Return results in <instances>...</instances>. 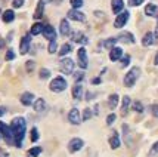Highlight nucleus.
<instances>
[{
    "label": "nucleus",
    "instance_id": "nucleus-8",
    "mask_svg": "<svg viewBox=\"0 0 158 157\" xmlns=\"http://www.w3.org/2000/svg\"><path fill=\"white\" fill-rule=\"evenodd\" d=\"M130 18V14L127 12V11H123L121 14H118V16L115 18V22H114V27L115 28H123L126 24H127V21Z\"/></svg>",
    "mask_w": 158,
    "mask_h": 157
},
{
    "label": "nucleus",
    "instance_id": "nucleus-52",
    "mask_svg": "<svg viewBox=\"0 0 158 157\" xmlns=\"http://www.w3.org/2000/svg\"><path fill=\"white\" fill-rule=\"evenodd\" d=\"M154 64H155V65H158V52L155 54V58H154Z\"/></svg>",
    "mask_w": 158,
    "mask_h": 157
},
{
    "label": "nucleus",
    "instance_id": "nucleus-12",
    "mask_svg": "<svg viewBox=\"0 0 158 157\" xmlns=\"http://www.w3.org/2000/svg\"><path fill=\"white\" fill-rule=\"evenodd\" d=\"M50 0H39V3H37V7H35V12L33 15V18L34 20H40L43 14H44V6H46V3H49Z\"/></svg>",
    "mask_w": 158,
    "mask_h": 157
},
{
    "label": "nucleus",
    "instance_id": "nucleus-53",
    "mask_svg": "<svg viewBox=\"0 0 158 157\" xmlns=\"http://www.w3.org/2000/svg\"><path fill=\"white\" fill-rule=\"evenodd\" d=\"M0 138H2V135H0Z\"/></svg>",
    "mask_w": 158,
    "mask_h": 157
},
{
    "label": "nucleus",
    "instance_id": "nucleus-42",
    "mask_svg": "<svg viewBox=\"0 0 158 157\" xmlns=\"http://www.w3.org/2000/svg\"><path fill=\"white\" fill-rule=\"evenodd\" d=\"M12 59H15V52L12 50V49H7V52H6V61H12Z\"/></svg>",
    "mask_w": 158,
    "mask_h": 157
},
{
    "label": "nucleus",
    "instance_id": "nucleus-28",
    "mask_svg": "<svg viewBox=\"0 0 158 157\" xmlns=\"http://www.w3.org/2000/svg\"><path fill=\"white\" fill-rule=\"evenodd\" d=\"M154 41H155L154 33H145L143 37H142V46H151Z\"/></svg>",
    "mask_w": 158,
    "mask_h": 157
},
{
    "label": "nucleus",
    "instance_id": "nucleus-1",
    "mask_svg": "<svg viewBox=\"0 0 158 157\" xmlns=\"http://www.w3.org/2000/svg\"><path fill=\"white\" fill-rule=\"evenodd\" d=\"M10 129L14 133V145L21 148L22 147V141L25 137V130H27V122L24 117H14L12 122H10Z\"/></svg>",
    "mask_w": 158,
    "mask_h": 157
},
{
    "label": "nucleus",
    "instance_id": "nucleus-41",
    "mask_svg": "<svg viewBox=\"0 0 158 157\" xmlns=\"http://www.w3.org/2000/svg\"><path fill=\"white\" fill-rule=\"evenodd\" d=\"M34 67H35L34 61H27V64H25V68H27L28 73H33V70H34Z\"/></svg>",
    "mask_w": 158,
    "mask_h": 157
},
{
    "label": "nucleus",
    "instance_id": "nucleus-40",
    "mask_svg": "<svg viewBox=\"0 0 158 157\" xmlns=\"http://www.w3.org/2000/svg\"><path fill=\"white\" fill-rule=\"evenodd\" d=\"M149 156H158V141L151 147V150H149Z\"/></svg>",
    "mask_w": 158,
    "mask_h": 157
},
{
    "label": "nucleus",
    "instance_id": "nucleus-9",
    "mask_svg": "<svg viewBox=\"0 0 158 157\" xmlns=\"http://www.w3.org/2000/svg\"><path fill=\"white\" fill-rule=\"evenodd\" d=\"M81 116H80V111L77 108H71L68 111V122L71 124H74V126H78L80 123H81Z\"/></svg>",
    "mask_w": 158,
    "mask_h": 157
},
{
    "label": "nucleus",
    "instance_id": "nucleus-37",
    "mask_svg": "<svg viewBox=\"0 0 158 157\" xmlns=\"http://www.w3.org/2000/svg\"><path fill=\"white\" fill-rule=\"evenodd\" d=\"M56 49H58V43H56V40L49 41V46H48L49 54H55V52H56Z\"/></svg>",
    "mask_w": 158,
    "mask_h": 157
},
{
    "label": "nucleus",
    "instance_id": "nucleus-10",
    "mask_svg": "<svg viewBox=\"0 0 158 157\" xmlns=\"http://www.w3.org/2000/svg\"><path fill=\"white\" fill-rule=\"evenodd\" d=\"M30 45H31V34L28 33V34H25L24 37H22V39H21L19 54H21V55L28 54V50H30Z\"/></svg>",
    "mask_w": 158,
    "mask_h": 157
},
{
    "label": "nucleus",
    "instance_id": "nucleus-13",
    "mask_svg": "<svg viewBox=\"0 0 158 157\" xmlns=\"http://www.w3.org/2000/svg\"><path fill=\"white\" fill-rule=\"evenodd\" d=\"M67 16H68L69 20L77 21V22H81V21L86 20V15L83 14V12H80V11H77V9H71V11H68Z\"/></svg>",
    "mask_w": 158,
    "mask_h": 157
},
{
    "label": "nucleus",
    "instance_id": "nucleus-20",
    "mask_svg": "<svg viewBox=\"0 0 158 157\" xmlns=\"http://www.w3.org/2000/svg\"><path fill=\"white\" fill-rule=\"evenodd\" d=\"M145 15L146 16H158V6L154 3H148L145 6Z\"/></svg>",
    "mask_w": 158,
    "mask_h": 157
},
{
    "label": "nucleus",
    "instance_id": "nucleus-27",
    "mask_svg": "<svg viewBox=\"0 0 158 157\" xmlns=\"http://www.w3.org/2000/svg\"><path fill=\"white\" fill-rule=\"evenodd\" d=\"M43 30H44V25L41 22H35L34 25L30 30V34L31 36H37V34H43Z\"/></svg>",
    "mask_w": 158,
    "mask_h": 157
},
{
    "label": "nucleus",
    "instance_id": "nucleus-51",
    "mask_svg": "<svg viewBox=\"0 0 158 157\" xmlns=\"http://www.w3.org/2000/svg\"><path fill=\"white\" fill-rule=\"evenodd\" d=\"M154 39L158 40V25H157V28H155V33H154Z\"/></svg>",
    "mask_w": 158,
    "mask_h": 157
},
{
    "label": "nucleus",
    "instance_id": "nucleus-49",
    "mask_svg": "<svg viewBox=\"0 0 158 157\" xmlns=\"http://www.w3.org/2000/svg\"><path fill=\"white\" fill-rule=\"evenodd\" d=\"M5 114H6V108L5 107H0V117L5 116Z\"/></svg>",
    "mask_w": 158,
    "mask_h": 157
},
{
    "label": "nucleus",
    "instance_id": "nucleus-21",
    "mask_svg": "<svg viewBox=\"0 0 158 157\" xmlns=\"http://www.w3.org/2000/svg\"><path fill=\"white\" fill-rule=\"evenodd\" d=\"M131 107V101L130 98L126 95L123 96V101H121V116H127V113H129V108Z\"/></svg>",
    "mask_w": 158,
    "mask_h": 157
},
{
    "label": "nucleus",
    "instance_id": "nucleus-6",
    "mask_svg": "<svg viewBox=\"0 0 158 157\" xmlns=\"http://www.w3.org/2000/svg\"><path fill=\"white\" fill-rule=\"evenodd\" d=\"M84 147V141L81 138H73L71 141L68 142V151L69 153H77L80 151Z\"/></svg>",
    "mask_w": 158,
    "mask_h": 157
},
{
    "label": "nucleus",
    "instance_id": "nucleus-3",
    "mask_svg": "<svg viewBox=\"0 0 158 157\" xmlns=\"http://www.w3.org/2000/svg\"><path fill=\"white\" fill-rule=\"evenodd\" d=\"M67 86H68L67 80H65L64 77H61V76H58V77H55V79L50 82L49 89H50L52 92H55V94H59V92H64V90L67 89Z\"/></svg>",
    "mask_w": 158,
    "mask_h": 157
},
{
    "label": "nucleus",
    "instance_id": "nucleus-36",
    "mask_svg": "<svg viewBox=\"0 0 158 157\" xmlns=\"http://www.w3.org/2000/svg\"><path fill=\"white\" fill-rule=\"evenodd\" d=\"M92 116H93V111L90 108H84V111H83V114H81V119L86 122V120H90Z\"/></svg>",
    "mask_w": 158,
    "mask_h": 157
},
{
    "label": "nucleus",
    "instance_id": "nucleus-29",
    "mask_svg": "<svg viewBox=\"0 0 158 157\" xmlns=\"http://www.w3.org/2000/svg\"><path fill=\"white\" fill-rule=\"evenodd\" d=\"M118 101H120V98H118L117 94H112V95H110V98H108V107H110L111 110H114L118 105Z\"/></svg>",
    "mask_w": 158,
    "mask_h": 157
},
{
    "label": "nucleus",
    "instance_id": "nucleus-44",
    "mask_svg": "<svg viewBox=\"0 0 158 157\" xmlns=\"http://www.w3.org/2000/svg\"><path fill=\"white\" fill-rule=\"evenodd\" d=\"M24 2H25V0H14V2H12V6H14L15 9H18V7H21L24 5Z\"/></svg>",
    "mask_w": 158,
    "mask_h": 157
},
{
    "label": "nucleus",
    "instance_id": "nucleus-22",
    "mask_svg": "<svg viewBox=\"0 0 158 157\" xmlns=\"http://www.w3.org/2000/svg\"><path fill=\"white\" fill-rule=\"evenodd\" d=\"M123 139L127 147H131V137H130V129H129V124H123Z\"/></svg>",
    "mask_w": 158,
    "mask_h": 157
},
{
    "label": "nucleus",
    "instance_id": "nucleus-46",
    "mask_svg": "<svg viewBox=\"0 0 158 157\" xmlns=\"http://www.w3.org/2000/svg\"><path fill=\"white\" fill-rule=\"evenodd\" d=\"M129 62H130V55H124L121 65H123V67H127V65H129Z\"/></svg>",
    "mask_w": 158,
    "mask_h": 157
},
{
    "label": "nucleus",
    "instance_id": "nucleus-23",
    "mask_svg": "<svg viewBox=\"0 0 158 157\" xmlns=\"http://www.w3.org/2000/svg\"><path fill=\"white\" fill-rule=\"evenodd\" d=\"M69 22L68 20H61V22H59V33H61V36H68L69 34Z\"/></svg>",
    "mask_w": 158,
    "mask_h": 157
},
{
    "label": "nucleus",
    "instance_id": "nucleus-17",
    "mask_svg": "<svg viewBox=\"0 0 158 157\" xmlns=\"http://www.w3.org/2000/svg\"><path fill=\"white\" fill-rule=\"evenodd\" d=\"M121 56H123V49L115 46V48H112L110 50V59L112 62H117L118 59H121Z\"/></svg>",
    "mask_w": 158,
    "mask_h": 157
},
{
    "label": "nucleus",
    "instance_id": "nucleus-31",
    "mask_svg": "<svg viewBox=\"0 0 158 157\" xmlns=\"http://www.w3.org/2000/svg\"><path fill=\"white\" fill-rule=\"evenodd\" d=\"M41 153V147H33L27 151V157H39Z\"/></svg>",
    "mask_w": 158,
    "mask_h": 157
},
{
    "label": "nucleus",
    "instance_id": "nucleus-35",
    "mask_svg": "<svg viewBox=\"0 0 158 157\" xmlns=\"http://www.w3.org/2000/svg\"><path fill=\"white\" fill-rule=\"evenodd\" d=\"M73 77H74V80H76L77 83H80L84 79V70H81V71H74L73 73Z\"/></svg>",
    "mask_w": 158,
    "mask_h": 157
},
{
    "label": "nucleus",
    "instance_id": "nucleus-43",
    "mask_svg": "<svg viewBox=\"0 0 158 157\" xmlns=\"http://www.w3.org/2000/svg\"><path fill=\"white\" fill-rule=\"evenodd\" d=\"M145 0H129V5L130 6H140Z\"/></svg>",
    "mask_w": 158,
    "mask_h": 157
},
{
    "label": "nucleus",
    "instance_id": "nucleus-15",
    "mask_svg": "<svg viewBox=\"0 0 158 157\" xmlns=\"http://www.w3.org/2000/svg\"><path fill=\"white\" fill-rule=\"evenodd\" d=\"M19 101L22 105H25V107H28V105H33V102H34V95L31 94V92H24L22 95H21Z\"/></svg>",
    "mask_w": 158,
    "mask_h": 157
},
{
    "label": "nucleus",
    "instance_id": "nucleus-32",
    "mask_svg": "<svg viewBox=\"0 0 158 157\" xmlns=\"http://www.w3.org/2000/svg\"><path fill=\"white\" fill-rule=\"evenodd\" d=\"M71 45H69V43H64V45H62L61 46V49H59V56H65V55L67 54H69V52H71Z\"/></svg>",
    "mask_w": 158,
    "mask_h": 157
},
{
    "label": "nucleus",
    "instance_id": "nucleus-50",
    "mask_svg": "<svg viewBox=\"0 0 158 157\" xmlns=\"http://www.w3.org/2000/svg\"><path fill=\"white\" fill-rule=\"evenodd\" d=\"M5 45H6V41L3 40V39H0V49H3V48H5Z\"/></svg>",
    "mask_w": 158,
    "mask_h": 157
},
{
    "label": "nucleus",
    "instance_id": "nucleus-7",
    "mask_svg": "<svg viewBox=\"0 0 158 157\" xmlns=\"http://www.w3.org/2000/svg\"><path fill=\"white\" fill-rule=\"evenodd\" d=\"M77 56H78V67L81 70H86L87 68V52H86V48H80L77 50Z\"/></svg>",
    "mask_w": 158,
    "mask_h": 157
},
{
    "label": "nucleus",
    "instance_id": "nucleus-25",
    "mask_svg": "<svg viewBox=\"0 0 158 157\" xmlns=\"http://www.w3.org/2000/svg\"><path fill=\"white\" fill-rule=\"evenodd\" d=\"M83 92H84L83 86L80 85V83H77L76 86L73 88V92H71V94H73V98H74V99H81V98H83Z\"/></svg>",
    "mask_w": 158,
    "mask_h": 157
},
{
    "label": "nucleus",
    "instance_id": "nucleus-11",
    "mask_svg": "<svg viewBox=\"0 0 158 157\" xmlns=\"http://www.w3.org/2000/svg\"><path fill=\"white\" fill-rule=\"evenodd\" d=\"M108 142H110V145H111V148H112V150L120 148L121 141H120V135H118L117 130H112V132H111V137H110V139H108Z\"/></svg>",
    "mask_w": 158,
    "mask_h": 157
},
{
    "label": "nucleus",
    "instance_id": "nucleus-5",
    "mask_svg": "<svg viewBox=\"0 0 158 157\" xmlns=\"http://www.w3.org/2000/svg\"><path fill=\"white\" fill-rule=\"evenodd\" d=\"M74 67H76V64H74V61L71 58H64L61 61V71L64 74H73L74 73Z\"/></svg>",
    "mask_w": 158,
    "mask_h": 157
},
{
    "label": "nucleus",
    "instance_id": "nucleus-19",
    "mask_svg": "<svg viewBox=\"0 0 158 157\" xmlns=\"http://www.w3.org/2000/svg\"><path fill=\"white\" fill-rule=\"evenodd\" d=\"M111 7L114 14H121L124 9V0H111Z\"/></svg>",
    "mask_w": 158,
    "mask_h": 157
},
{
    "label": "nucleus",
    "instance_id": "nucleus-4",
    "mask_svg": "<svg viewBox=\"0 0 158 157\" xmlns=\"http://www.w3.org/2000/svg\"><path fill=\"white\" fill-rule=\"evenodd\" d=\"M0 135L3 137V139H5L9 145L14 144V133H12V129H10V126H7L6 123H3V122H0Z\"/></svg>",
    "mask_w": 158,
    "mask_h": 157
},
{
    "label": "nucleus",
    "instance_id": "nucleus-30",
    "mask_svg": "<svg viewBox=\"0 0 158 157\" xmlns=\"http://www.w3.org/2000/svg\"><path fill=\"white\" fill-rule=\"evenodd\" d=\"M117 37H110V39H106V40L103 41V45H105V49H112L115 48V43H117Z\"/></svg>",
    "mask_w": 158,
    "mask_h": 157
},
{
    "label": "nucleus",
    "instance_id": "nucleus-48",
    "mask_svg": "<svg viewBox=\"0 0 158 157\" xmlns=\"http://www.w3.org/2000/svg\"><path fill=\"white\" fill-rule=\"evenodd\" d=\"M101 83V77H95V79H92V85H99Z\"/></svg>",
    "mask_w": 158,
    "mask_h": 157
},
{
    "label": "nucleus",
    "instance_id": "nucleus-45",
    "mask_svg": "<svg viewBox=\"0 0 158 157\" xmlns=\"http://www.w3.org/2000/svg\"><path fill=\"white\" fill-rule=\"evenodd\" d=\"M151 113L154 117H158V104H154L151 105Z\"/></svg>",
    "mask_w": 158,
    "mask_h": 157
},
{
    "label": "nucleus",
    "instance_id": "nucleus-33",
    "mask_svg": "<svg viewBox=\"0 0 158 157\" xmlns=\"http://www.w3.org/2000/svg\"><path fill=\"white\" fill-rule=\"evenodd\" d=\"M131 110H135L136 113H143V104L140 102V101H133L131 102Z\"/></svg>",
    "mask_w": 158,
    "mask_h": 157
},
{
    "label": "nucleus",
    "instance_id": "nucleus-18",
    "mask_svg": "<svg viewBox=\"0 0 158 157\" xmlns=\"http://www.w3.org/2000/svg\"><path fill=\"white\" fill-rule=\"evenodd\" d=\"M71 40L76 41V43H80V45H87V37L83 34V33H80V31H74L73 33V36H71Z\"/></svg>",
    "mask_w": 158,
    "mask_h": 157
},
{
    "label": "nucleus",
    "instance_id": "nucleus-16",
    "mask_svg": "<svg viewBox=\"0 0 158 157\" xmlns=\"http://www.w3.org/2000/svg\"><path fill=\"white\" fill-rule=\"evenodd\" d=\"M33 108H34L35 113H43L44 110L48 108V105H46V101H44L43 98H37L34 102H33Z\"/></svg>",
    "mask_w": 158,
    "mask_h": 157
},
{
    "label": "nucleus",
    "instance_id": "nucleus-34",
    "mask_svg": "<svg viewBox=\"0 0 158 157\" xmlns=\"http://www.w3.org/2000/svg\"><path fill=\"white\" fill-rule=\"evenodd\" d=\"M39 138H40L39 129H37V128H33V129H31V137H30L31 142H37V141H39Z\"/></svg>",
    "mask_w": 158,
    "mask_h": 157
},
{
    "label": "nucleus",
    "instance_id": "nucleus-38",
    "mask_svg": "<svg viewBox=\"0 0 158 157\" xmlns=\"http://www.w3.org/2000/svg\"><path fill=\"white\" fill-rule=\"evenodd\" d=\"M83 3H84L83 0H69V5H71L73 9H78V7H81Z\"/></svg>",
    "mask_w": 158,
    "mask_h": 157
},
{
    "label": "nucleus",
    "instance_id": "nucleus-26",
    "mask_svg": "<svg viewBox=\"0 0 158 157\" xmlns=\"http://www.w3.org/2000/svg\"><path fill=\"white\" fill-rule=\"evenodd\" d=\"M2 20H3V22H6V24L12 22V21L15 20V12L12 11V9H7V11H5V12H3V15H2Z\"/></svg>",
    "mask_w": 158,
    "mask_h": 157
},
{
    "label": "nucleus",
    "instance_id": "nucleus-24",
    "mask_svg": "<svg viewBox=\"0 0 158 157\" xmlns=\"http://www.w3.org/2000/svg\"><path fill=\"white\" fill-rule=\"evenodd\" d=\"M118 41H123V43H135V36L131 33H121L117 37Z\"/></svg>",
    "mask_w": 158,
    "mask_h": 157
},
{
    "label": "nucleus",
    "instance_id": "nucleus-2",
    "mask_svg": "<svg viewBox=\"0 0 158 157\" xmlns=\"http://www.w3.org/2000/svg\"><path fill=\"white\" fill-rule=\"evenodd\" d=\"M139 76H140V68H139V67H131L130 71L124 76V86H126V88L135 86V83H136V80L139 79Z\"/></svg>",
    "mask_w": 158,
    "mask_h": 157
},
{
    "label": "nucleus",
    "instance_id": "nucleus-39",
    "mask_svg": "<svg viewBox=\"0 0 158 157\" xmlns=\"http://www.w3.org/2000/svg\"><path fill=\"white\" fill-rule=\"evenodd\" d=\"M39 76H40V79H49L50 77V70H48V68H41L40 70V73H39Z\"/></svg>",
    "mask_w": 158,
    "mask_h": 157
},
{
    "label": "nucleus",
    "instance_id": "nucleus-47",
    "mask_svg": "<svg viewBox=\"0 0 158 157\" xmlns=\"http://www.w3.org/2000/svg\"><path fill=\"white\" fill-rule=\"evenodd\" d=\"M115 119H117L115 114H110V116L106 117V124H112V123L115 122Z\"/></svg>",
    "mask_w": 158,
    "mask_h": 157
},
{
    "label": "nucleus",
    "instance_id": "nucleus-14",
    "mask_svg": "<svg viewBox=\"0 0 158 157\" xmlns=\"http://www.w3.org/2000/svg\"><path fill=\"white\" fill-rule=\"evenodd\" d=\"M43 36H44V39H46V40H49V41L56 40V31H55V28L52 27V25H44Z\"/></svg>",
    "mask_w": 158,
    "mask_h": 157
}]
</instances>
